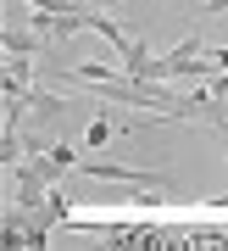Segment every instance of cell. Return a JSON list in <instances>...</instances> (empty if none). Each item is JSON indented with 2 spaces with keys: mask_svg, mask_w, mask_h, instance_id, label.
<instances>
[{
  "mask_svg": "<svg viewBox=\"0 0 228 251\" xmlns=\"http://www.w3.org/2000/svg\"><path fill=\"white\" fill-rule=\"evenodd\" d=\"M78 173L89 179H112V184H150V190H167V173L161 168H123V162H78Z\"/></svg>",
  "mask_w": 228,
  "mask_h": 251,
  "instance_id": "cell-1",
  "label": "cell"
},
{
  "mask_svg": "<svg viewBox=\"0 0 228 251\" xmlns=\"http://www.w3.org/2000/svg\"><path fill=\"white\" fill-rule=\"evenodd\" d=\"M0 45H6V56H39L45 50V34H39V28H6Z\"/></svg>",
  "mask_w": 228,
  "mask_h": 251,
  "instance_id": "cell-2",
  "label": "cell"
},
{
  "mask_svg": "<svg viewBox=\"0 0 228 251\" xmlns=\"http://www.w3.org/2000/svg\"><path fill=\"white\" fill-rule=\"evenodd\" d=\"M106 140H117V117H89V128H84V145H89V151H100Z\"/></svg>",
  "mask_w": 228,
  "mask_h": 251,
  "instance_id": "cell-3",
  "label": "cell"
},
{
  "mask_svg": "<svg viewBox=\"0 0 228 251\" xmlns=\"http://www.w3.org/2000/svg\"><path fill=\"white\" fill-rule=\"evenodd\" d=\"M72 78H78V84H95V90H100V84H112L117 73L106 67V62H72Z\"/></svg>",
  "mask_w": 228,
  "mask_h": 251,
  "instance_id": "cell-4",
  "label": "cell"
},
{
  "mask_svg": "<svg viewBox=\"0 0 228 251\" xmlns=\"http://www.w3.org/2000/svg\"><path fill=\"white\" fill-rule=\"evenodd\" d=\"M39 218H45V224H50V229H62V224H67V196H62V190H50V196H45Z\"/></svg>",
  "mask_w": 228,
  "mask_h": 251,
  "instance_id": "cell-5",
  "label": "cell"
},
{
  "mask_svg": "<svg viewBox=\"0 0 228 251\" xmlns=\"http://www.w3.org/2000/svg\"><path fill=\"white\" fill-rule=\"evenodd\" d=\"M206 56H211V67H217V73H228V45H223V50H206Z\"/></svg>",
  "mask_w": 228,
  "mask_h": 251,
  "instance_id": "cell-6",
  "label": "cell"
},
{
  "mask_svg": "<svg viewBox=\"0 0 228 251\" xmlns=\"http://www.w3.org/2000/svg\"><path fill=\"white\" fill-rule=\"evenodd\" d=\"M95 6H117V0H95Z\"/></svg>",
  "mask_w": 228,
  "mask_h": 251,
  "instance_id": "cell-7",
  "label": "cell"
}]
</instances>
